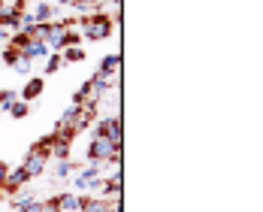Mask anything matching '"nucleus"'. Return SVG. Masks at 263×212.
<instances>
[{"mask_svg":"<svg viewBox=\"0 0 263 212\" xmlns=\"http://www.w3.org/2000/svg\"><path fill=\"white\" fill-rule=\"evenodd\" d=\"M6 112H9V118H25L27 112H30V103H25V100H15V103L9 106Z\"/></svg>","mask_w":263,"mask_h":212,"instance_id":"4be33fe9","label":"nucleus"},{"mask_svg":"<svg viewBox=\"0 0 263 212\" xmlns=\"http://www.w3.org/2000/svg\"><path fill=\"white\" fill-rule=\"evenodd\" d=\"M97 73H103V76H121V52L103 55V61H100V70H97Z\"/></svg>","mask_w":263,"mask_h":212,"instance_id":"f8f14e48","label":"nucleus"},{"mask_svg":"<svg viewBox=\"0 0 263 212\" xmlns=\"http://www.w3.org/2000/svg\"><path fill=\"white\" fill-rule=\"evenodd\" d=\"M6 176H9V164H6V161H0V185L6 182Z\"/></svg>","mask_w":263,"mask_h":212,"instance_id":"a878e982","label":"nucleus"},{"mask_svg":"<svg viewBox=\"0 0 263 212\" xmlns=\"http://www.w3.org/2000/svg\"><path fill=\"white\" fill-rule=\"evenodd\" d=\"M49 55H52V49H49V46H46L43 40H36V37H33V40H30V43L25 46V52H22V58H27L30 64H40V61H46Z\"/></svg>","mask_w":263,"mask_h":212,"instance_id":"0eeeda50","label":"nucleus"},{"mask_svg":"<svg viewBox=\"0 0 263 212\" xmlns=\"http://www.w3.org/2000/svg\"><path fill=\"white\" fill-rule=\"evenodd\" d=\"M25 173L30 176V179H36V176H43L46 173V167H49V155H43V152H27L25 158Z\"/></svg>","mask_w":263,"mask_h":212,"instance_id":"39448f33","label":"nucleus"},{"mask_svg":"<svg viewBox=\"0 0 263 212\" xmlns=\"http://www.w3.org/2000/svg\"><path fill=\"white\" fill-rule=\"evenodd\" d=\"M64 67V58H61V52H52L49 58H46V73H58Z\"/></svg>","mask_w":263,"mask_h":212,"instance_id":"5701e85b","label":"nucleus"},{"mask_svg":"<svg viewBox=\"0 0 263 212\" xmlns=\"http://www.w3.org/2000/svg\"><path fill=\"white\" fill-rule=\"evenodd\" d=\"M30 67H33V64H30V61H27V58H18V64H15V67H12V70H18V73H22V76H27V73H30Z\"/></svg>","mask_w":263,"mask_h":212,"instance_id":"393cba45","label":"nucleus"},{"mask_svg":"<svg viewBox=\"0 0 263 212\" xmlns=\"http://www.w3.org/2000/svg\"><path fill=\"white\" fill-rule=\"evenodd\" d=\"M18 58H22V52H18V49H12L9 43L0 49V61H3L6 67H15V64H18Z\"/></svg>","mask_w":263,"mask_h":212,"instance_id":"a211bd4d","label":"nucleus"},{"mask_svg":"<svg viewBox=\"0 0 263 212\" xmlns=\"http://www.w3.org/2000/svg\"><path fill=\"white\" fill-rule=\"evenodd\" d=\"M91 94H94V103H100L103 100V94L112 88V85H118V76H103V73H94L91 76Z\"/></svg>","mask_w":263,"mask_h":212,"instance_id":"423d86ee","label":"nucleus"},{"mask_svg":"<svg viewBox=\"0 0 263 212\" xmlns=\"http://www.w3.org/2000/svg\"><path fill=\"white\" fill-rule=\"evenodd\" d=\"M0 194H3V191H0Z\"/></svg>","mask_w":263,"mask_h":212,"instance_id":"c85d7f7f","label":"nucleus"},{"mask_svg":"<svg viewBox=\"0 0 263 212\" xmlns=\"http://www.w3.org/2000/svg\"><path fill=\"white\" fill-rule=\"evenodd\" d=\"M82 197H85V194H82ZM82 197L79 194H73V191H64V194H58L54 200H58V209L61 212H79Z\"/></svg>","mask_w":263,"mask_h":212,"instance_id":"2eb2a0df","label":"nucleus"},{"mask_svg":"<svg viewBox=\"0 0 263 212\" xmlns=\"http://www.w3.org/2000/svg\"><path fill=\"white\" fill-rule=\"evenodd\" d=\"M103 128H106V139H109L112 146H121V139H124V125H121V118H118V115H109V118H103Z\"/></svg>","mask_w":263,"mask_h":212,"instance_id":"9d476101","label":"nucleus"},{"mask_svg":"<svg viewBox=\"0 0 263 212\" xmlns=\"http://www.w3.org/2000/svg\"><path fill=\"white\" fill-rule=\"evenodd\" d=\"M30 15H33V25H46V22H52L54 15H58V6L54 3H36L33 9H30Z\"/></svg>","mask_w":263,"mask_h":212,"instance_id":"9b49d317","label":"nucleus"},{"mask_svg":"<svg viewBox=\"0 0 263 212\" xmlns=\"http://www.w3.org/2000/svg\"><path fill=\"white\" fill-rule=\"evenodd\" d=\"M30 182V176L25 173V167H15V170H9V176H6V182L0 185V191H6V194H12V191H18V188H25Z\"/></svg>","mask_w":263,"mask_h":212,"instance_id":"1a4fd4ad","label":"nucleus"},{"mask_svg":"<svg viewBox=\"0 0 263 212\" xmlns=\"http://www.w3.org/2000/svg\"><path fill=\"white\" fill-rule=\"evenodd\" d=\"M58 6H70V9H82V12H88V9H97V3L94 0H54Z\"/></svg>","mask_w":263,"mask_h":212,"instance_id":"6ab92c4d","label":"nucleus"},{"mask_svg":"<svg viewBox=\"0 0 263 212\" xmlns=\"http://www.w3.org/2000/svg\"><path fill=\"white\" fill-rule=\"evenodd\" d=\"M118 146H112L106 136H91V143H88V152H85V158H88V164H103L112 158V152H115Z\"/></svg>","mask_w":263,"mask_h":212,"instance_id":"7ed1b4c3","label":"nucleus"},{"mask_svg":"<svg viewBox=\"0 0 263 212\" xmlns=\"http://www.w3.org/2000/svg\"><path fill=\"white\" fill-rule=\"evenodd\" d=\"M82 37L88 43H100V40H109L115 33V19L106 15V12H82V19H76Z\"/></svg>","mask_w":263,"mask_h":212,"instance_id":"f257e3e1","label":"nucleus"},{"mask_svg":"<svg viewBox=\"0 0 263 212\" xmlns=\"http://www.w3.org/2000/svg\"><path fill=\"white\" fill-rule=\"evenodd\" d=\"M79 212H109V203L106 197H82Z\"/></svg>","mask_w":263,"mask_h":212,"instance_id":"dca6fc26","label":"nucleus"},{"mask_svg":"<svg viewBox=\"0 0 263 212\" xmlns=\"http://www.w3.org/2000/svg\"><path fill=\"white\" fill-rule=\"evenodd\" d=\"M121 182H124L121 170H115V173H112L109 179H103V185H100V188H103V197L109 194L112 200H121Z\"/></svg>","mask_w":263,"mask_h":212,"instance_id":"4468645a","label":"nucleus"},{"mask_svg":"<svg viewBox=\"0 0 263 212\" xmlns=\"http://www.w3.org/2000/svg\"><path fill=\"white\" fill-rule=\"evenodd\" d=\"M30 40H33V37H27L25 30H15V33H9V46H12V49H18V52H25V46L30 43Z\"/></svg>","mask_w":263,"mask_h":212,"instance_id":"aec40b11","label":"nucleus"},{"mask_svg":"<svg viewBox=\"0 0 263 212\" xmlns=\"http://www.w3.org/2000/svg\"><path fill=\"white\" fill-rule=\"evenodd\" d=\"M9 9V0H0V12H6Z\"/></svg>","mask_w":263,"mask_h":212,"instance_id":"cd10ccee","label":"nucleus"},{"mask_svg":"<svg viewBox=\"0 0 263 212\" xmlns=\"http://www.w3.org/2000/svg\"><path fill=\"white\" fill-rule=\"evenodd\" d=\"M6 43H9V30H3V27H0V49H3Z\"/></svg>","mask_w":263,"mask_h":212,"instance_id":"bb28decb","label":"nucleus"},{"mask_svg":"<svg viewBox=\"0 0 263 212\" xmlns=\"http://www.w3.org/2000/svg\"><path fill=\"white\" fill-rule=\"evenodd\" d=\"M46 91V79L43 76H33V79H27V85L18 91V100H25V103H33L40 94Z\"/></svg>","mask_w":263,"mask_h":212,"instance_id":"6e6552de","label":"nucleus"},{"mask_svg":"<svg viewBox=\"0 0 263 212\" xmlns=\"http://www.w3.org/2000/svg\"><path fill=\"white\" fill-rule=\"evenodd\" d=\"M12 212H61V209H58V200L54 197H49V200L18 197V200H12Z\"/></svg>","mask_w":263,"mask_h":212,"instance_id":"20e7f679","label":"nucleus"},{"mask_svg":"<svg viewBox=\"0 0 263 212\" xmlns=\"http://www.w3.org/2000/svg\"><path fill=\"white\" fill-rule=\"evenodd\" d=\"M103 173H106L103 164H88V167H82L79 173L73 176V185L79 188L82 194H85V191H97V188L103 185V179H106Z\"/></svg>","mask_w":263,"mask_h":212,"instance_id":"f03ea898","label":"nucleus"},{"mask_svg":"<svg viewBox=\"0 0 263 212\" xmlns=\"http://www.w3.org/2000/svg\"><path fill=\"white\" fill-rule=\"evenodd\" d=\"M82 115H85V106L70 103L64 112H61V118H58V128H73V131H76V121H79Z\"/></svg>","mask_w":263,"mask_h":212,"instance_id":"ddd939ff","label":"nucleus"},{"mask_svg":"<svg viewBox=\"0 0 263 212\" xmlns=\"http://www.w3.org/2000/svg\"><path fill=\"white\" fill-rule=\"evenodd\" d=\"M61 58H64V64H79V61H85V49L82 46H70V49L61 52Z\"/></svg>","mask_w":263,"mask_h":212,"instance_id":"f3484780","label":"nucleus"},{"mask_svg":"<svg viewBox=\"0 0 263 212\" xmlns=\"http://www.w3.org/2000/svg\"><path fill=\"white\" fill-rule=\"evenodd\" d=\"M15 100H18V91H12V88H9V91H0V109H3V112L15 103Z\"/></svg>","mask_w":263,"mask_h":212,"instance_id":"b1692460","label":"nucleus"},{"mask_svg":"<svg viewBox=\"0 0 263 212\" xmlns=\"http://www.w3.org/2000/svg\"><path fill=\"white\" fill-rule=\"evenodd\" d=\"M54 176L58 179H70L73 176V161H54Z\"/></svg>","mask_w":263,"mask_h":212,"instance_id":"412c9836","label":"nucleus"}]
</instances>
